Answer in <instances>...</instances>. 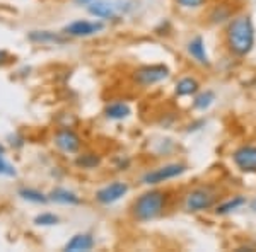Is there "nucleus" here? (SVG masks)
Segmentation results:
<instances>
[{
  "label": "nucleus",
  "instance_id": "obj_1",
  "mask_svg": "<svg viewBox=\"0 0 256 252\" xmlns=\"http://www.w3.org/2000/svg\"><path fill=\"white\" fill-rule=\"evenodd\" d=\"M254 24L251 15L239 14L230 17L226 29V46L234 56H248L254 46Z\"/></svg>",
  "mask_w": 256,
  "mask_h": 252
},
{
  "label": "nucleus",
  "instance_id": "obj_2",
  "mask_svg": "<svg viewBox=\"0 0 256 252\" xmlns=\"http://www.w3.org/2000/svg\"><path fill=\"white\" fill-rule=\"evenodd\" d=\"M169 193L162 191V189H148V191L142 193L134 200L130 205V215L135 222L147 223L166 212L168 208Z\"/></svg>",
  "mask_w": 256,
  "mask_h": 252
},
{
  "label": "nucleus",
  "instance_id": "obj_3",
  "mask_svg": "<svg viewBox=\"0 0 256 252\" xmlns=\"http://www.w3.org/2000/svg\"><path fill=\"white\" fill-rule=\"evenodd\" d=\"M218 200V191L214 186H196L184 194L183 208L188 213H200L214 208Z\"/></svg>",
  "mask_w": 256,
  "mask_h": 252
},
{
  "label": "nucleus",
  "instance_id": "obj_4",
  "mask_svg": "<svg viewBox=\"0 0 256 252\" xmlns=\"http://www.w3.org/2000/svg\"><path fill=\"white\" fill-rule=\"evenodd\" d=\"M171 75V70L164 63H152V65H142L135 68L132 73V80L140 87H152L156 84H160Z\"/></svg>",
  "mask_w": 256,
  "mask_h": 252
},
{
  "label": "nucleus",
  "instance_id": "obj_5",
  "mask_svg": "<svg viewBox=\"0 0 256 252\" xmlns=\"http://www.w3.org/2000/svg\"><path fill=\"white\" fill-rule=\"evenodd\" d=\"M188 171V165L183 162H171V164H164L158 169H152V171L146 172L142 176V184L146 186H159L162 183H168L171 179L183 176Z\"/></svg>",
  "mask_w": 256,
  "mask_h": 252
},
{
  "label": "nucleus",
  "instance_id": "obj_6",
  "mask_svg": "<svg viewBox=\"0 0 256 252\" xmlns=\"http://www.w3.org/2000/svg\"><path fill=\"white\" fill-rule=\"evenodd\" d=\"M53 145H55L62 154L76 155L79 154L82 147V140L79 133L72 128H58L53 135Z\"/></svg>",
  "mask_w": 256,
  "mask_h": 252
},
{
  "label": "nucleus",
  "instance_id": "obj_7",
  "mask_svg": "<svg viewBox=\"0 0 256 252\" xmlns=\"http://www.w3.org/2000/svg\"><path fill=\"white\" fill-rule=\"evenodd\" d=\"M104 29V22L102 20H86L77 19L74 22H68L67 26L62 29L67 38H90V36L99 34Z\"/></svg>",
  "mask_w": 256,
  "mask_h": 252
},
{
  "label": "nucleus",
  "instance_id": "obj_8",
  "mask_svg": "<svg viewBox=\"0 0 256 252\" xmlns=\"http://www.w3.org/2000/svg\"><path fill=\"white\" fill-rule=\"evenodd\" d=\"M128 191H130L128 183H125V181H113V183L98 189V191L94 193V200H96V203L102 206H110L120 201L123 196H126Z\"/></svg>",
  "mask_w": 256,
  "mask_h": 252
},
{
  "label": "nucleus",
  "instance_id": "obj_9",
  "mask_svg": "<svg viewBox=\"0 0 256 252\" xmlns=\"http://www.w3.org/2000/svg\"><path fill=\"white\" fill-rule=\"evenodd\" d=\"M232 162L241 172L256 174V145H241L232 152Z\"/></svg>",
  "mask_w": 256,
  "mask_h": 252
},
{
  "label": "nucleus",
  "instance_id": "obj_10",
  "mask_svg": "<svg viewBox=\"0 0 256 252\" xmlns=\"http://www.w3.org/2000/svg\"><path fill=\"white\" fill-rule=\"evenodd\" d=\"M28 39L34 44H41V46H50V44H65L67 43V36L64 32L55 31H31L28 32Z\"/></svg>",
  "mask_w": 256,
  "mask_h": 252
},
{
  "label": "nucleus",
  "instance_id": "obj_11",
  "mask_svg": "<svg viewBox=\"0 0 256 252\" xmlns=\"http://www.w3.org/2000/svg\"><path fill=\"white\" fill-rule=\"evenodd\" d=\"M48 200L52 203L64 205V206H77L82 203L80 196L77 193L70 191L67 188H55L48 193Z\"/></svg>",
  "mask_w": 256,
  "mask_h": 252
},
{
  "label": "nucleus",
  "instance_id": "obj_12",
  "mask_svg": "<svg viewBox=\"0 0 256 252\" xmlns=\"http://www.w3.org/2000/svg\"><path fill=\"white\" fill-rule=\"evenodd\" d=\"M186 49H188V55L192 56L198 65H204V67H208L210 65V58L207 55V49H205V41L202 36H195V38L190 39L186 44Z\"/></svg>",
  "mask_w": 256,
  "mask_h": 252
},
{
  "label": "nucleus",
  "instance_id": "obj_13",
  "mask_svg": "<svg viewBox=\"0 0 256 252\" xmlns=\"http://www.w3.org/2000/svg\"><path fill=\"white\" fill-rule=\"evenodd\" d=\"M88 12L94 17H98L99 20H108L113 19L114 14H116V7L114 3L106 2V0H94L88 5Z\"/></svg>",
  "mask_w": 256,
  "mask_h": 252
},
{
  "label": "nucleus",
  "instance_id": "obj_14",
  "mask_svg": "<svg viewBox=\"0 0 256 252\" xmlns=\"http://www.w3.org/2000/svg\"><path fill=\"white\" fill-rule=\"evenodd\" d=\"M96 246V241H94V237L90 234H76L70 241L65 244L64 251L67 252H80V251H90L92 247Z\"/></svg>",
  "mask_w": 256,
  "mask_h": 252
},
{
  "label": "nucleus",
  "instance_id": "obj_15",
  "mask_svg": "<svg viewBox=\"0 0 256 252\" xmlns=\"http://www.w3.org/2000/svg\"><path fill=\"white\" fill-rule=\"evenodd\" d=\"M132 114V107L128 102L123 101H114L106 104L104 107V116L111 119V121H123Z\"/></svg>",
  "mask_w": 256,
  "mask_h": 252
},
{
  "label": "nucleus",
  "instance_id": "obj_16",
  "mask_svg": "<svg viewBox=\"0 0 256 252\" xmlns=\"http://www.w3.org/2000/svg\"><path fill=\"white\" fill-rule=\"evenodd\" d=\"M200 90V82L195 77H183L176 82L174 94L178 97H192Z\"/></svg>",
  "mask_w": 256,
  "mask_h": 252
},
{
  "label": "nucleus",
  "instance_id": "obj_17",
  "mask_svg": "<svg viewBox=\"0 0 256 252\" xmlns=\"http://www.w3.org/2000/svg\"><path fill=\"white\" fill-rule=\"evenodd\" d=\"M244 205H246V198L241 196V194H236V196L229 198V200L222 201V203H217L214 206V213L218 215V217H224V215L236 212V210H239Z\"/></svg>",
  "mask_w": 256,
  "mask_h": 252
},
{
  "label": "nucleus",
  "instance_id": "obj_18",
  "mask_svg": "<svg viewBox=\"0 0 256 252\" xmlns=\"http://www.w3.org/2000/svg\"><path fill=\"white\" fill-rule=\"evenodd\" d=\"M101 155L94 154V152H82L76 157V165L79 169H84V171H94L101 165Z\"/></svg>",
  "mask_w": 256,
  "mask_h": 252
},
{
  "label": "nucleus",
  "instance_id": "obj_19",
  "mask_svg": "<svg viewBox=\"0 0 256 252\" xmlns=\"http://www.w3.org/2000/svg\"><path fill=\"white\" fill-rule=\"evenodd\" d=\"M18 196L20 200L28 201V203H34V205H44L48 203V194L41 193L40 189L34 188H20L18 191Z\"/></svg>",
  "mask_w": 256,
  "mask_h": 252
},
{
  "label": "nucleus",
  "instance_id": "obj_20",
  "mask_svg": "<svg viewBox=\"0 0 256 252\" xmlns=\"http://www.w3.org/2000/svg\"><path fill=\"white\" fill-rule=\"evenodd\" d=\"M214 102H216V94H214V90H204V92L198 90L195 94V99H193V109L205 111V109H208Z\"/></svg>",
  "mask_w": 256,
  "mask_h": 252
},
{
  "label": "nucleus",
  "instance_id": "obj_21",
  "mask_svg": "<svg viewBox=\"0 0 256 252\" xmlns=\"http://www.w3.org/2000/svg\"><path fill=\"white\" fill-rule=\"evenodd\" d=\"M60 223V217L52 212H44L34 217V225L38 227H55Z\"/></svg>",
  "mask_w": 256,
  "mask_h": 252
},
{
  "label": "nucleus",
  "instance_id": "obj_22",
  "mask_svg": "<svg viewBox=\"0 0 256 252\" xmlns=\"http://www.w3.org/2000/svg\"><path fill=\"white\" fill-rule=\"evenodd\" d=\"M208 19H210V22H212V24H220V22H224L226 19H230V10L227 9L226 5H218L212 12H210Z\"/></svg>",
  "mask_w": 256,
  "mask_h": 252
},
{
  "label": "nucleus",
  "instance_id": "obj_23",
  "mask_svg": "<svg viewBox=\"0 0 256 252\" xmlns=\"http://www.w3.org/2000/svg\"><path fill=\"white\" fill-rule=\"evenodd\" d=\"M18 176V171L12 165L9 160L4 159V155L0 157V177H16Z\"/></svg>",
  "mask_w": 256,
  "mask_h": 252
},
{
  "label": "nucleus",
  "instance_id": "obj_24",
  "mask_svg": "<svg viewBox=\"0 0 256 252\" xmlns=\"http://www.w3.org/2000/svg\"><path fill=\"white\" fill-rule=\"evenodd\" d=\"M174 2L181 9H200V7L205 5L207 0H174Z\"/></svg>",
  "mask_w": 256,
  "mask_h": 252
},
{
  "label": "nucleus",
  "instance_id": "obj_25",
  "mask_svg": "<svg viewBox=\"0 0 256 252\" xmlns=\"http://www.w3.org/2000/svg\"><path fill=\"white\" fill-rule=\"evenodd\" d=\"M10 61H12V56L9 55V51H6V49H0V67L10 63Z\"/></svg>",
  "mask_w": 256,
  "mask_h": 252
},
{
  "label": "nucleus",
  "instance_id": "obj_26",
  "mask_svg": "<svg viewBox=\"0 0 256 252\" xmlns=\"http://www.w3.org/2000/svg\"><path fill=\"white\" fill-rule=\"evenodd\" d=\"M74 2H76L77 5H86V7H88L90 2H94V0H74Z\"/></svg>",
  "mask_w": 256,
  "mask_h": 252
},
{
  "label": "nucleus",
  "instance_id": "obj_27",
  "mask_svg": "<svg viewBox=\"0 0 256 252\" xmlns=\"http://www.w3.org/2000/svg\"><path fill=\"white\" fill-rule=\"evenodd\" d=\"M2 155H6V147L0 143V157H2Z\"/></svg>",
  "mask_w": 256,
  "mask_h": 252
}]
</instances>
